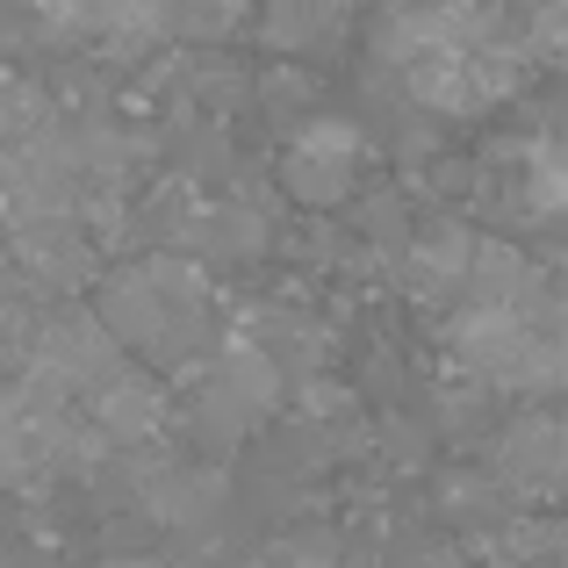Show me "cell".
<instances>
[{
    "mask_svg": "<svg viewBox=\"0 0 568 568\" xmlns=\"http://www.w3.org/2000/svg\"><path fill=\"white\" fill-rule=\"evenodd\" d=\"M382 58L432 115H489L518 87V51L483 0H417L382 22Z\"/></svg>",
    "mask_w": 568,
    "mask_h": 568,
    "instance_id": "cell-1",
    "label": "cell"
},
{
    "mask_svg": "<svg viewBox=\"0 0 568 568\" xmlns=\"http://www.w3.org/2000/svg\"><path fill=\"white\" fill-rule=\"evenodd\" d=\"M94 324L115 338V353H138L144 367H194L216 346V288L187 260H138L101 274Z\"/></svg>",
    "mask_w": 568,
    "mask_h": 568,
    "instance_id": "cell-2",
    "label": "cell"
},
{
    "mask_svg": "<svg viewBox=\"0 0 568 568\" xmlns=\"http://www.w3.org/2000/svg\"><path fill=\"white\" fill-rule=\"evenodd\" d=\"M446 353L460 375L504 396H561L568 388V310L518 303V310H475L460 303L446 324Z\"/></svg>",
    "mask_w": 568,
    "mask_h": 568,
    "instance_id": "cell-3",
    "label": "cell"
},
{
    "mask_svg": "<svg viewBox=\"0 0 568 568\" xmlns=\"http://www.w3.org/2000/svg\"><path fill=\"white\" fill-rule=\"evenodd\" d=\"M187 375H194L187 410H194V425H202V439H216V446L260 432L266 417L281 410V361L266 346H252V338H216Z\"/></svg>",
    "mask_w": 568,
    "mask_h": 568,
    "instance_id": "cell-4",
    "label": "cell"
},
{
    "mask_svg": "<svg viewBox=\"0 0 568 568\" xmlns=\"http://www.w3.org/2000/svg\"><path fill=\"white\" fill-rule=\"evenodd\" d=\"M367 173V138L346 115H303L281 138V187L303 209H338Z\"/></svg>",
    "mask_w": 568,
    "mask_h": 568,
    "instance_id": "cell-5",
    "label": "cell"
},
{
    "mask_svg": "<svg viewBox=\"0 0 568 568\" xmlns=\"http://www.w3.org/2000/svg\"><path fill=\"white\" fill-rule=\"evenodd\" d=\"M115 367H123V353H115V338L94 324V310H65V317L43 324L29 382H43L51 396H87V388L109 382Z\"/></svg>",
    "mask_w": 568,
    "mask_h": 568,
    "instance_id": "cell-6",
    "label": "cell"
},
{
    "mask_svg": "<svg viewBox=\"0 0 568 568\" xmlns=\"http://www.w3.org/2000/svg\"><path fill=\"white\" fill-rule=\"evenodd\" d=\"M29 8L43 29L109 43V51H144L173 29V0H29Z\"/></svg>",
    "mask_w": 568,
    "mask_h": 568,
    "instance_id": "cell-7",
    "label": "cell"
},
{
    "mask_svg": "<svg viewBox=\"0 0 568 568\" xmlns=\"http://www.w3.org/2000/svg\"><path fill=\"white\" fill-rule=\"evenodd\" d=\"M497 483L518 497H568V410H526L504 425Z\"/></svg>",
    "mask_w": 568,
    "mask_h": 568,
    "instance_id": "cell-8",
    "label": "cell"
},
{
    "mask_svg": "<svg viewBox=\"0 0 568 568\" xmlns=\"http://www.w3.org/2000/svg\"><path fill=\"white\" fill-rule=\"evenodd\" d=\"M87 417H94L101 439L144 446V439H159V432H166V388H159L152 367H130V361H123L109 382L87 388Z\"/></svg>",
    "mask_w": 568,
    "mask_h": 568,
    "instance_id": "cell-9",
    "label": "cell"
},
{
    "mask_svg": "<svg viewBox=\"0 0 568 568\" xmlns=\"http://www.w3.org/2000/svg\"><path fill=\"white\" fill-rule=\"evenodd\" d=\"M468 266H475V231H460V223H432V231H417L410 252H403V281H410L417 303H454V295H468Z\"/></svg>",
    "mask_w": 568,
    "mask_h": 568,
    "instance_id": "cell-10",
    "label": "cell"
},
{
    "mask_svg": "<svg viewBox=\"0 0 568 568\" xmlns=\"http://www.w3.org/2000/svg\"><path fill=\"white\" fill-rule=\"evenodd\" d=\"M14 260H22L37 281H51V288H72V281L94 274V245L80 237V223H72L65 209L14 223Z\"/></svg>",
    "mask_w": 568,
    "mask_h": 568,
    "instance_id": "cell-11",
    "label": "cell"
},
{
    "mask_svg": "<svg viewBox=\"0 0 568 568\" xmlns=\"http://www.w3.org/2000/svg\"><path fill=\"white\" fill-rule=\"evenodd\" d=\"M353 0H260V37L274 51H310V43L338 37Z\"/></svg>",
    "mask_w": 568,
    "mask_h": 568,
    "instance_id": "cell-12",
    "label": "cell"
},
{
    "mask_svg": "<svg viewBox=\"0 0 568 568\" xmlns=\"http://www.w3.org/2000/svg\"><path fill=\"white\" fill-rule=\"evenodd\" d=\"M144 504H152V518H166V526H202L223 504V475L216 468H166L159 483H144Z\"/></svg>",
    "mask_w": 568,
    "mask_h": 568,
    "instance_id": "cell-13",
    "label": "cell"
},
{
    "mask_svg": "<svg viewBox=\"0 0 568 568\" xmlns=\"http://www.w3.org/2000/svg\"><path fill=\"white\" fill-rule=\"evenodd\" d=\"M526 202H532V216L568 223V123L540 130L526 144Z\"/></svg>",
    "mask_w": 568,
    "mask_h": 568,
    "instance_id": "cell-14",
    "label": "cell"
},
{
    "mask_svg": "<svg viewBox=\"0 0 568 568\" xmlns=\"http://www.w3.org/2000/svg\"><path fill=\"white\" fill-rule=\"evenodd\" d=\"M43 123H51V115H43V94L29 80H14V72H0V144L14 152V144H29Z\"/></svg>",
    "mask_w": 568,
    "mask_h": 568,
    "instance_id": "cell-15",
    "label": "cell"
},
{
    "mask_svg": "<svg viewBox=\"0 0 568 568\" xmlns=\"http://www.w3.org/2000/svg\"><path fill=\"white\" fill-rule=\"evenodd\" d=\"M252 0H173V29H187V37H231L237 22H245Z\"/></svg>",
    "mask_w": 568,
    "mask_h": 568,
    "instance_id": "cell-16",
    "label": "cell"
},
{
    "mask_svg": "<svg viewBox=\"0 0 568 568\" xmlns=\"http://www.w3.org/2000/svg\"><path fill=\"white\" fill-rule=\"evenodd\" d=\"M252 568H338V547L324 532H288V540H274Z\"/></svg>",
    "mask_w": 568,
    "mask_h": 568,
    "instance_id": "cell-17",
    "label": "cell"
},
{
    "mask_svg": "<svg viewBox=\"0 0 568 568\" xmlns=\"http://www.w3.org/2000/svg\"><path fill=\"white\" fill-rule=\"evenodd\" d=\"M540 43L568 65V0H547V8H540Z\"/></svg>",
    "mask_w": 568,
    "mask_h": 568,
    "instance_id": "cell-18",
    "label": "cell"
},
{
    "mask_svg": "<svg viewBox=\"0 0 568 568\" xmlns=\"http://www.w3.org/2000/svg\"><path fill=\"white\" fill-rule=\"evenodd\" d=\"M8 346H14V338H8V317H0V367H8Z\"/></svg>",
    "mask_w": 568,
    "mask_h": 568,
    "instance_id": "cell-19",
    "label": "cell"
},
{
    "mask_svg": "<svg viewBox=\"0 0 568 568\" xmlns=\"http://www.w3.org/2000/svg\"><path fill=\"white\" fill-rule=\"evenodd\" d=\"M0 475H8V454H0Z\"/></svg>",
    "mask_w": 568,
    "mask_h": 568,
    "instance_id": "cell-20",
    "label": "cell"
}]
</instances>
